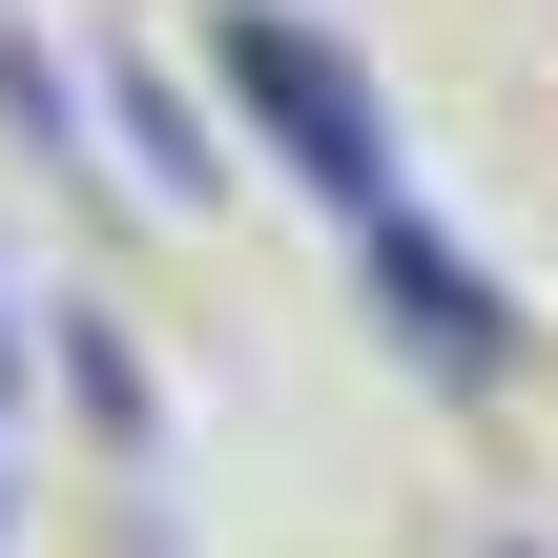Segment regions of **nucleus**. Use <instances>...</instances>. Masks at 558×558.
I'll use <instances>...</instances> for the list:
<instances>
[{"instance_id":"f03ea898","label":"nucleus","mask_w":558,"mask_h":558,"mask_svg":"<svg viewBox=\"0 0 558 558\" xmlns=\"http://www.w3.org/2000/svg\"><path fill=\"white\" fill-rule=\"evenodd\" d=\"M373 290H393V331H435V373H497V352H518V311H497L435 228H373Z\"/></svg>"},{"instance_id":"f257e3e1","label":"nucleus","mask_w":558,"mask_h":558,"mask_svg":"<svg viewBox=\"0 0 558 558\" xmlns=\"http://www.w3.org/2000/svg\"><path fill=\"white\" fill-rule=\"evenodd\" d=\"M228 104H269V145L311 186H373V104H352V62L311 21H228Z\"/></svg>"}]
</instances>
